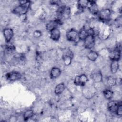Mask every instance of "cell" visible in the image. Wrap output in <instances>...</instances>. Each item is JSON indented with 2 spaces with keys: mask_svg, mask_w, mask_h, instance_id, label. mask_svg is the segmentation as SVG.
<instances>
[{
  "mask_svg": "<svg viewBox=\"0 0 122 122\" xmlns=\"http://www.w3.org/2000/svg\"><path fill=\"white\" fill-rule=\"evenodd\" d=\"M88 35V34L87 31V30L84 27L82 28L79 32H78V36L80 40L84 41Z\"/></svg>",
  "mask_w": 122,
  "mask_h": 122,
  "instance_id": "20",
  "label": "cell"
},
{
  "mask_svg": "<svg viewBox=\"0 0 122 122\" xmlns=\"http://www.w3.org/2000/svg\"><path fill=\"white\" fill-rule=\"evenodd\" d=\"M91 78L94 83H100L102 81L103 76L100 70L95 71L91 75Z\"/></svg>",
  "mask_w": 122,
  "mask_h": 122,
  "instance_id": "12",
  "label": "cell"
},
{
  "mask_svg": "<svg viewBox=\"0 0 122 122\" xmlns=\"http://www.w3.org/2000/svg\"><path fill=\"white\" fill-rule=\"evenodd\" d=\"M88 3V0H79L78 1V6L80 10H83L87 8Z\"/></svg>",
  "mask_w": 122,
  "mask_h": 122,
  "instance_id": "23",
  "label": "cell"
},
{
  "mask_svg": "<svg viewBox=\"0 0 122 122\" xmlns=\"http://www.w3.org/2000/svg\"><path fill=\"white\" fill-rule=\"evenodd\" d=\"M83 41H84V46L85 48L88 49H91L95 45V36L93 35H88Z\"/></svg>",
  "mask_w": 122,
  "mask_h": 122,
  "instance_id": "6",
  "label": "cell"
},
{
  "mask_svg": "<svg viewBox=\"0 0 122 122\" xmlns=\"http://www.w3.org/2000/svg\"><path fill=\"white\" fill-rule=\"evenodd\" d=\"M21 74L18 71H12L6 74V79L10 81H16L19 80L21 78Z\"/></svg>",
  "mask_w": 122,
  "mask_h": 122,
  "instance_id": "9",
  "label": "cell"
},
{
  "mask_svg": "<svg viewBox=\"0 0 122 122\" xmlns=\"http://www.w3.org/2000/svg\"><path fill=\"white\" fill-rule=\"evenodd\" d=\"M115 113L118 116H122V102H119L118 105L116 110V111L115 112Z\"/></svg>",
  "mask_w": 122,
  "mask_h": 122,
  "instance_id": "24",
  "label": "cell"
},
{
  "mask_svg": "<svg viewBox=\"0 0 122 122\" xmlns=\"http://www.w3.org/2000/svg\"><path fill=\"white\" fill-rule=\"evenodd\" d=\"M116 24H117V26L118 27L121 26V25H122L121 16H120V17H118V18L116 19Z\"/></svg>",
  "mask_w": 122,
  "mask_h": 122,
  "instance_id": "27",
  "label": "cell"
},
{
  "mask_svg": "<svg viewBox=\"0 0 122 122\" xmlns=\"http://www.w3.org/2000/svg\"><path fill=\"white\" fill-rule=\"evenodd\" d=\"M61 69L58 67H53L50 71V76L51 79H54L58 78L61 74Z\"/></svg>",
  "mask_w": 122,
  "mask_h": 122,
  "instance_id": "13",
  "label": "cell"
},
{
  "mask_svg": "<svg viewBox=\"0 0 122 122\" xmlns=\"http://www.w3.org/2000/svg\"><path fill=\"white\" fill-rule=\"evenodd\" d=\"M106 82L109 86L112 87L116 84L117 79L112 76H108L106 78Z\"/></svg>",
  "mask_w": 122,
  "mask_h": 122,
  "instance_id": "22",
  "label": "cell"
},
{
  "mask_svg": "<svg viewBox=\"0 0 122 122\" xmlns=\"http://www.w3.org/2000/svg\"><path fill=\"white\" fill-rule=\"evenodd\" d=\"M110 68L111 73L112 74H115L119 69V61H111Z\"/></svg>",
  "mask_w": 122,
  "mask_h": 122,
  "instance_id": "16",
  "label": "cell"
},
{
  "mask_svg": "<svg viewBox=\"0 0 122 122\" xmlns=\"http://www.w3.org/2000/svg\"><path fill=\"white\" fill-rule=\"evenodd\" d=\"M88 81V78L85 74L76 76L74 80V83L77 86H84Z\"/></svg>",
  "mask_w": 122,
  "mask_h": 122,
  "instance_id": "5",
  "label": "cell"
},
{
  "mask_svg": "<svg viewBox=\"0 0 122 122\" xmlns=\"http://www.w3.org/2000/svg\"><path fill=\"white\" fill-rule=\"evenodd\" d=\"M87 8L92 14L94 15H98L99 10L98 5L95 1L88 0Z\"/></svg>",
  "mask_w": 122,
  "mask_h": 122,
  "instance_id": "8",
  "label": "cell"
},
{
  "mask_svg": "<svg viewBox=\"0 0 122 122\" xmlns=\"http://www.w3.org/2000/svg\"><path fill=\"white\" fill-rule=\"evenodd\" d=\"M50 38L51 39L54 41H58L61 37V32L59 29L57 28L50 32Z\"/></svg>",
  "mask_w": 122,
  "mask_h": 122,
  "instance_id": "14",
  "label": "cell"
},
{
  "mask_svg": "<svg viewBox=\"0 0 122 122\" xmlns=\"http://www.w3.org/2000/svg\"><path fill=\"white\" fill-rule=\"evenodd\" d=\"M73 53L69 49L65 51V52L63 53L62 55V59L64 64L66 66L70 65L73 59Z\"/></svg>",
  "mask_w": 122,
  "mask_h": 122,
  "instance_id": "7",
  "label": "cell"
},
{
  "mask_svg": "<svg viewBox=\"0 0 122 122\" xmlns=\"http://www.w3.org/2000/svg\"><path fill=\"white\" fill-rule=\"evenodd\" d=\"M34 112L32 110H27L23 113V118L25 121H28L29 119L32 118L34 116Z\"/></svg>",
  "mask_w": 122,
  "mask_h": 122,
  "instance_id": "19",
  "label": "cell"
},
{
  "mask_svg": "<svg viewBox=\"0 0 122 122\" xmlns=\"http://www.w3.org/2000/svg\"><path fill=\"white\" fill-rule=\"evenodd\" d=\"M65 89V85L64 83L61 82L57 84L54 89V93L56 95H60L63 93Z\"/></svg>",
  "mask_w": 122,
  "mask_h": 122,
  "instance_id": "17",
  "label": "cell"
},
{
  "mask_svg": "<svg viewBox=\"0 0 122 122\" xmlns=\"http://www.w3.org/2000/svg\"><path fill=\"white\" fill-rule=\"evenodd\" d=\"M111 10L109 9H104L100 10L98 14L99 19L102 21H107L111 18Z\"/></svg>",
  "mask_w": 122,
  "mask_h": 122,
  "instance_id": "3",
  "label": "cell"
},
{
  "mask_svg": "<svg viewBox=\"0 0 122 122\" xmlns=\"http://www.w3.org/2000/svg\"><path fill=\"white\" fill-rule=\"evenodd\" d=\"M60 19H61L57 18L55 20H51L49 22H48L46 25V30L49 32H50L52 30L57 28L58 25L61 24V23Z\"/></svg>",
  "mask_w": 122,
  "mask_h": 122,
  "instance_id": "10",
  "label": "cell"
},
{
  "mask_svg": "<svg viewBox=\"0 0 122 122\" xmlns=\"http://www.w3.org/2000/svg\"><path fill=\"white\" fill-rule=\"evenodd\" d=\"M15 49V47L13 45H8L6 47V50L8 52H13Z\"/></svg>",
  "mask_w": 122,
  "mask_h": 122,
  "instance_id": "25",
  "label": "cell"
},
{
  "mask_svg": "<svg viewBox=\"0 0 122 122\" xmlns=\"http://www.w3.org/2000/svg\"><path fill=\"white\" fill-rule=\"evenodd\" d=\"M3 35L5 41L9 43L13 38L14 36L13 30L11 28H5L3 30Z\"/></svg>",
  "mask_w": 122,
  "mask_h": 122,
  "instance_id": "11",
  "label": "cell"
},
{
  "mask_svg": "<svg viewBox=\"0 0 122 122\" xmlns=\"http://www.w3.org/2000/svg\"><path fill=\"white\" fill-rule=\"evenodd\" d=\"M99 55V54L97 52L91 50L87 54V57L90 61H96V60L98 59Z\"/></svg>",
  "mask_w": 122,
  "mask_h": 122,
  "instance_id": "18",
  "label": "cell"
},
{
  "mask_svg": "<svg viewBox=\"0 0 122 122\" xmlns=\"http://www.w3.org/2000/svg\"><path fill=\"white\" fill-rule=\"evenodd\" d=\"M119 102L114 101L110 100L107 103V109L109 112L112 113H115L116 111Z\"/></svg>",
  "mask_w": 122,
  "mask_h": 122,
  "instance_id": "15",
  "label": "cell"
},
{
  "mask_svg": "<svg viewBox=\"0 0 122 122\" xmlns=\"http://www.w3.org/2000/svg\"><path fill=\"white\" fill-rule=\"evenodd\" d=\"M41 35H42V34H41V31H40L39 30H35V31L33 32V37H35V38H38L40 37L41 36Z\"/></svg>",
  "mask_w": 122,
  "mask_h": 122,
  "instance_id": "26",
  "label": "cell"
},
{
  "mask_svg": "<svg viewBox=\"0 0 122 122\" xmlns=\"http://www.w3.org/2000/svg\"><path fill=\"white\" fill-rule=\"evenodd\" d=\"M114 92L110 89H105L103 91V94L104 98L108 100H111L113 97Z\"/></svg>",
  "mask_w": 122,
  "mask_h": 122,
  "instance_id": "21",
  "label": "cell"
},
{
  "mask_svg": "<svg viewBox=\"0 0 122 122\" xmlns=\"http://www.w3.org/2000/svg\"><path fill=\"white\" fill-rule=\"evenodd\" d=\"M67 40L71 42H77L80 40L78 36V32L74 29H71L68 30L66 34Z\"/></svg>",
  "mask_w": 122,
  "mask_h": 122,
  "instance_id": "4",
  "label": "cell"
},
{
  "mask_svg": "<svg viewBox=\"0 0 122 122\" xmlns=\"http://www.w3.org/2000/svg\"><path fill=\"white\" fill-rule=\"evenodd\" d=\"M19 3L20 5L13 9L12 12L20 16L24 15L28 12L31 2L29 0H21Z\"/></svg>",
  "mask_w": 122,
  "mask_h": 122,
  "instance_id": "1",
  "label": "cell"
},
{
  "mask_svg": "<svg viewBox=\"0 0 122 122\" xmlns=\"http://www.w3.org/2000/svg\"><path fill=\"white\" fill-rule=\"evenodd\" d=\"M121 46H117L115 49L111 51L108 54V57L111 61H119L121 56Z\"/></svg>",
  "mask_w": 122,
  "mask_h": 122,
  "instance_id": "2",
  "label": "cell"
}]
</instances>
